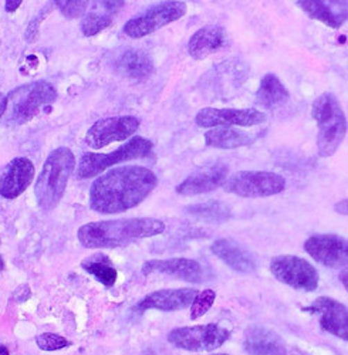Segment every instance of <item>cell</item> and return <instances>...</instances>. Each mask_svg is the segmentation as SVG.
Instances as JSON below:
<instances>
[{"label":"cell","mask_w":348,"mask_h":355,"mask_svg":"<svg viewBox=\"0 0 348 355\" xmlns=\"http://www.w3.org/2000/svg\"><path fill=\"white\" fill-rule=\"evenodd\" d=\"M142 273L145 276L161 273L189 283H200L205 279V270L202 268V264L186 257L150 260L143 263Z\"/></svg>","instance_id":"e0dca14e"},{"label":"cell","mask_w":348,"mask_h":355,"mask_svg":"<svg viewBox=\"0 0 348 355\" xmlns=\"http://www.w3.org/2000/svg\"><path fill=\"white\" fill-rule=\"evenodd\" d=\"M229 337V330L223 329L219 324H202L173 329L168 334V341L173 347L185 351L207 352L222 347Z\"/></svg>","instance_id":"9c48e42d"},{"label":"cell","mask_w":348,"mask_h":355,"mask_svg":"<svg viewBox=\"0 0 348 355\" xmlns=\"http://www.w3.org/2000/svg\"><path fill=\"white\" fill-rule=\"evenodd\" d=\"M227 44V33L222 26L209 24L199 28L188 43V53L193 60L204 58L220 51Z\"/></svg>","instance_id":"ffe728a7"},{"label":"cell","mask_w":348,"mask_h":355,"mask_svg":"<svg viewBox=\"0 0 348 355\" xmlns=\"http://www.w3.org/2000/svg\"><path fill=\"white\" fill-rule=\"evenodd\" d=\"M82 269L85 272H89L90 275H93L101 284H104L105 287H112L117 282V270H115L111 263H105L103 260H97V259H89L82 263Z\"/></svg>","instance_id":"83f0119b"},{"label":"cell","mask_w":348,"mask_h":355,"mask_svg":"<svg viewBox=\"0 0 348 355\" xmlns=\"http://www.w3.org/2000/svg\"><path fill=\"white\" fill-rule=\"evenodd\" d=\"M253 141L250 134L235 128L219 127L205 132V144L212 148H219V150H236V148L250 145Z\"/></svg>","instance_id":"484cf974"},{"label":"cell","mask_w":348,"mask_h":355,"mask_svg":"<svg viewBox=\"0 0 348 355\" xmlns=\"http://www.w3.org/2000/svg\"><path fill=\"white\" fill-rule=\"evenodd\" d=\"M112 67L115 73L128 80L142 81L153 74L154 62L147 51L132 47L125 49L115 55Z\"/></svg>","instance_id":"d6986e66"},{"label":"cell","mask_w":348,"mask_h":355,"mask_svg":"<svg viewBox=\"0 0 348 355\" xmlns=\"http://www.w3.org/2000/svg\"><path fill=\"white\" fill-rule=\"evenodd\" d=\"M318 317L323 331L348 341V307L331 297H318L304 309Z\"/></svg>","instance_id":"5bb4252c"},{"label":"cell","mask_w":348,"mask_h":355,"mask_svg":"<svg viewBox=\"0 0 348 355\" xmlns=\"http://www.w3.org/2000/svg\"><path fill=\"white\" fill-rule=\"evenodd\" d=\"M57 9H59L64 17L67 19H77V17H84L87 9L90 6V2H81V0H59V2H54Z\"/></svg>","instance_id":"f546056e"},{"label":"cell","mask_w":348,"mask_h":355,"mask_svg":"<svg viewBox=\"0 0 348 355\" xmlns=\"http://www.w3.org/2000/svg\"><path fill=\"white\" fill-rule=\"evenodd\" d=\"M188 8L184 2H164L142 15L132 17L124 26V33L131 39H141L148 36L164 26L177 21L184 17Z\"/></svg>","instance_id":"30bf717a"},{"label":"cell","mask_w":348,"mask_h":355,"mask_svg":"<svg viewBox=\"0 0 348 355\" xmlns=\"http://www.w3.org/2000/svg\"><path fill=\"white\" fill-rule=\"evenodd\" d=\"M21 3V0H8V2H5V10L8 13H13L20 8Z\"/></svg>","instance_id":"836d02e7"},{"label":"cell","mask_w":348,"mask_h":355,"mask_svg":"<svg viewBox=\"0 0 348 355\" xmlns=\"http://www.w3.org/2000/svg\"><path fill=\"white\" fill-rule=\"evenodd\" d=\"M340 282H341V284L344 286V288L348 291V269H347V270H342V272L340 273Z\"/></svg>","instance_id":"d590c367"},{"label":"cell","mask_w":348,"mask_h":355,"mask_svg":"<svg viewBox=\"0 0 348 355\" xmlns=\"http://www.w3.org/2000/svg\"><path fill=\"white\" fill-rule=\"evenodd\" d=\"M74 169L76 157L70 148L59 146L49 154L35 185V195L43 211H53L60 203Z\"/></svg>","instance_id":"3957f363"},{"label":"cell","mask_w":348,"mask_h":355,"mask_svg":"<svg viewBox=\"0 0 348 355\" xmlns=\"http://www.w3.org/2000/svg\"><path fill=\"white\" fill-rule=\"evenodd\" d=\"M227 175L229 166L223 162H215L202 166L177 187V193L182 196H196L216 191L225 185L227 181Z\"/></svg>","instance_id":"9a60e30c"},{"label":"cell","mask_w":348,"mask_h":355,"mask_svg":"<svg viewBox=\"0 0 348 355\" xmlns=\"http://www.w3.org/2000/svg\"><path fill=\"white\" fill-rule=\"evenodd\" d=\"M223 188L241 198H269L286 189V180L270 171H239L227 178Z\"/></svg>","instance_id":"52a82bcc"},{"label":"cell","mask_w":348,"mask_h":355,"mask_svg":"<svg viewBox=\"0 0 348 355\" xmlns=\"http://www.w3.org/2000/svg\"><path fill=\"white\" fill-rule=\"evenodd\" d=\"M272 275L283 284L300 291H315L320 282L317 269L303 257L280 254L270 261Z\"/></svg>","instance_id":"ba28073f"},{"label":"cell","mask_w":348,"mask_h":355,"mask_svg":"<svg viewBox=\"0 0 348 355\" xmlns=\"http://www.w3.org/2000/svg\"><path fill=\"white\" fill-rule=\"evenodd\" d=\"M35 180V165L27 158H15L0 169V196L16 199Z\"/></svg>","instance_id":"2e32d148"},{"label":"cell","mask_w":348,"mask_h":355,"mask_svg":"<svg viewBox=\"0 0 348 355\" xmlns=\"http://www.w3.org/2000/svg\"><path fill=\"white\" fill-rule=\"evenodd\" d=\"M286 355H299V354H293V352H292V354H288V352H287Z\"/></svg>","instance_id":"8d00e7d4"},{"label":"cell","mask_w":348,"mask_h":355,"mask_svg":"<svg viewBox=\"0 0 348 355\" xmlns=\"http://www.w3.org/2000/svg\"><path fill=\"white\" fill-rule=\"evenodd\" d=\"M198 294L199 291L196 288H164L148 294L138 303L137 309L138 311H180L191 307Z\"/></svg>","instance_id":"ac0fdd59"},{"label":"cell","mask_w":348,"mask_h":355,"mask_svg":"<svg viewBox=\"0 0 348 355\" xmlns=\"http://www.w3.org/2000/svg\"><path fill=\"white\" fill-rule=\"evenodd\" d=\"M288 100L290 93L276 74L268 73L262 77L254 98L259 107L265 110H275L284 105Z\"/></svg>","instance_id":"d4e9b609"},{"label":"cell","mask_w":348,"mask_h":355,"mask_svg":"<svg viewBox=\"0 0 348 355\" xmlns=\"http://www.w3.org/2000/svg\"><path fill=\"white\" fill-rule=\"evenodd\" d=\"M268 115L257 108H202L196 116L195 123L200 128H219V127H256L266 123Z\"/></svg>","instance_id":"8fae6325"},{"label":"cell","mask_w":348,"mask_h":355,"mask_svg":"<svg viewBox=\"0 0 348 355\" xmlns=\"http://www.w3.org/2000/svg\"><path fill=\"white\" fill-rule=\"evenodd\" d=\"M215 300H216L215 290L207 288L204 291H199L195 302L191 306V318L198 320L202 315H205L211 310V307L214 306Z\"/></svg>","instance_id":"f1b7e54d"},{"label":"cell","mask_w":348,"mask_h":355,"mask_svg":"<svg viewBox=\"0 0 348 355\" xmlns=\"http://www.w3.org/2000/svg\"><path fill=\"white\" fill-rule=\"evenodd\" d=\"M148 355H157V354H153V352H150V354H148Z\"/></svg>","instance_id":"f35d334b"},{"label":"cell","mask_w":348,"mask_h":355,"mask_svg":"<svg viewBox=\"0 0 348 355\" xmlns=\"http://www.w3.org/2000/svg\"><path fill=\"white\" fill-rule=\"evenodd\" d=\"M243 349L249 355H286L284 341L275 331L253 325L245 331Z\"/></svg>","instance_id":"7402d4cb"},{"label":"cell","mask_w":348,"mask_h":355,"mask_svg":"<svg viewBox=\"0 0 348 355\" xmlns=\"http://www.w3.org/2000/svg\"><path fill=\"white\" fill-rule=\"evenodd\" d=\"M57 100L55 88L44 80L17 87L8 96V110L5 124L19 127L40 114L44 107H50Z\"/></svg>","instance_id":"5b68a950"},{"label":"cell","mask_w":348,"mask_h":355,"mask_svg":"<svg viewBox=\"0 0 348 355\" xmlns=\"http://www.w3.org/2000/svg\"><path fill=\"white\" fill-rule=\"evenodd\" d=\"M334 211L342 216H348V198L337 202L334 205Z\"/></svg>","instance_id":"d6a6232c"},{"label":"cell","mask_w":348,"mask_h":355,"mask_svg":"<svg viewBox=\"0 0 348 355\" xmlns=\"http://www.w3.org/2000/svg\"><path fill=\"white\" fill-rule=\"evenodd\" d=\"M125 2H96L93 9L81 20V32L85 37H93L107 28Z\"/></svg>","instance_id":"cb8c5ba5"},{"label":"cell","mask_w":348,"mask_h":355,"mask_svg":"<svg viewBox=\"0 0 348 355\" xmlns=\"http://www.w3.org/2000/svg\"><path fill=\"white\" fill-rule=\"evenodd\" d=\"M153 151V142L143 137H132L124 145H121L117 150L110 154H96V153H87L82 154L77 175L82 180H90L93 176L103 173L105 169L128 161H135L148 157Z\"/></svg>","instance_id":"8992f818"},{"label":"cell","mask_w":348,"mask_h":355,"mask_svg":"<svg viewBox=\"0 0 348 355\" xmlns=\"http://www.w3.org/2000/svg\"><path fill=\"white\" fill-rule=\"evenodd\" d=\"M304 250L326 268L348 269V239L342 236L314 234L304 242Z\"/></svg>","instance_id":"4fadbf2b"},{"label":"cell","mask_w":348,"mask_h":355,"mask_svg":"<svg viewBox=\"0 0 348 355\" xmlns=\"http://www.w3.org/2000/svg\"><path fill=\"white\" fill-rule=\"evenodd\" d=\"M211 252L222 260L227 268L242 275L253 273L257 268L254 256L238 242L229 239H218L212 243Z\"/></svg>","instance_id":"44dd1931"},{"label":"cell","mask_w":348,"mask_h":355,"mask_svg":"<svg viewBox=\"0 0 348 355\" xmlns=\"http://www.w3.org/2000/svg\"><path fill=\"white\" fill-rule=\"evenodd\" d=\"M36 344L43 351H59V349L69 347L71 343L67 338H64L63 336L46 333V334H40L36 337Z\"/></svg>","instance_id":"4dcf8cb0"},{"label":"cell","mask_w":348,"mask_h":355,"mask_svg":"<svg viewBox=\"0 0 348 355\" xmlns=\"http://www.w3.org/2000/svg\"><path fill=\"white\" fill-rule=\"evenodd\" d=\"M164 230L165 223L158 219L130 218L87 223L78 229L77 238L87 249H114L153 238Z\"/></svg>","instance_id":"7a4b0ae2"},{"label":"cell","mask_w":348,"mask_h":355,"mask_svg":"<svg viewBox=\"0 0 348 355\" xmlns=\"http://www.w3.org/2000/svg\"><path fill=\"white\" fill-rule=\"evenodd\" d=\"M311 116L317 124V153L322 158L333 157L341 146L348 121L333 93H323L311 104Z\"/></svg>","instance_id":"277c9868"},{"label":"cell","mask_w":348,"mask_h":355,"mask_svg":"<svg viewBox=\"0 0 348 355\" xmlns=\"http://www.w3.org/2000/svg\"><path fill=\"white\" fill-rule=\"evenodd\" d=\"M6 110H8V96L0 93V120H2V116H5Z\"/></svg>","instance_id":"e575fe53"},{"label":"cell","mask_w":348,"mask_h":355,"mask_svg":"<svg viewBox=\"0 0 348 355\" xmlns=\"http://www.w3.org/2000/svg\"><path fill=\"white\" fill-rule=\"evenodd\" d=\"M186 214L198 220L219 223L230 219L232 211L229 206L220 200H207L191 205L186 208Z\"/></svg>","instance_id":"4316f807"},{"label":"cell","mask_w":348,"mask_h":355,"mask_svg":"<svg viewBox=\"0 0 348 355\" xmlns=\"http://www.w3.org/2000/svg\"><path fill=\"white\" fill-rule=\"evenodd\" d=\"M296 5L308 17L322 21L331 28H340L348 20V2H320V0H303Z\"/></svg>","instance_id":"603a6c76"},{"label":"cell","mask_w":348,"mask_h":355,"mask_svg":"<svg viewBox=\"0 0 348 355\" xmlns=\"http://www.w3.org/2000/svg\"><path fill=\"white\" fill-rule=\"evenodd\" d=\"M139 120L134 115L108 116L94 123L85 134V144L93 150L131 138L139 128Z\"/></svg>","instance_id":"7c38bea8"},{"label":"cell","mask_w":348,"mask_h":355,"mask_svg":"<svg viewBox=\"0 0 348 355\" xmlns=\"http://www.w3.org/2000/svg\"><path fill=\"white\" fill-rule=\"evenodd\" d=\"M51 10V8H44L40 13V16H36L31 23H28L27 28H26V35H24V39L27 43H33L39 39V24L42 23V20L44 19V13H49Z\"/></svg>","instance_id":"1f68e13d"},{"label":"cell","mask_w":348,"mask_h":355,"mask_svg":"<svg viewBox=\"0 0 348 355\" xmlns=\"http://www.w3.org/2000/svg\"><path fill=\"white\" fill-rule=\"evenodd\" d=\"M157 175L145 166L125 165L100 175L90 188V208L114 215L138 206L155 189Z\"/></svg>","instance_id":"6da1fadb"},{"label":"cell","mask_w":348,"mask_h":355,"mask_svg":"<svg viewBox=\"0 0 348 355\" xmlns=\"http://www.w3.org/2000/svg\"><path fill=\"white\" fill-rule=\"evenodd\" d=\"M215 355H227V354H215Z\"/></svg>","instance_id":"74e56055"}]
</instances>
